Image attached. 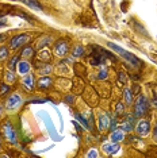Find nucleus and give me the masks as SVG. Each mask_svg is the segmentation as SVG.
<instances>
[{
    "label": "nucleus",
    "instance_id": "4be33fe9",
    "mask_svg": "<svg viewBox=\"0 0 157 158\" xmlns=\"http://www.w3.org/2000/svg\"><path fill=\"white\" fill-rule=\"evenodd\" d=\"M123 110H125L123 104L122 103H118V106H117V115H122L123 114Z\"/></svg>",
    "mask_w": 157,
    "mask_h": 158
},
{
    "label": "nucleus",
    "instance_id": "1a4fd4ad",
    "mask_svg": "<svg viewBox=\"0 0 157 158\" xmlns=\"http://www.w3.org/2000/svg\"><path fill=\"white\" fill-rule=\"evenodd\" d=\"M108 126H110L108 116H107L106 114H99V116H98V127H99V130L100 131L106 130Z\"/></svg>",
    "mask_w": 157,
    "mask_h": 158
},
{
    "label": "nucleus",
    "instance_id": "412c9836",
    "mask_svg": "<svg viewBox=\"0 0 157 158\" xmlns=\"http://www.w3.org/2000/svg\"><path fill=\"white\" fill-rule=\"evenodd\" d=\"M73 56H76V57L83 56V48H81V46H76V48H74V52H73Z\"/></svg>",
    "mask_w": 157,
    "mask_h": 158
},
{
    "label": "nucleus",
    "instance_id": "c756f323",
    "mask_svg": "<svg viewBox=\"0 0 157 158\" xmlns=\"http://www.w3.org/2000/svg\"><path fill=\"white\" fill-rule=\"evenodd\" d=\"M110 126H111V127H110L111 130H115V120H111V122H110Z\"/></svg>",
    "mask_w": 157,
    "mask_h": 158
},
{
    "label": "nucleus",
    "instance_id": "6e6552de",
    "mask_svg": "<svg viewBox=\"0 0 157 158\" xmlns=\"http://www.w3.org/2000/svg\"><path fill=\"white\" fill-rule=\"evenodd\" d=\"M20 98L18 95H12V96H10L8 100H7V103H6V106H7V108L8 110H14V108H18V107L20 106Z\"/></svg>",
    "mask_w": 157,
    "mask_h": 158
},
{
    "label": "nucleus",
    "instance_id": "f3484780",
    "mask_svg": "<svg viewBox=\"0 0 157 158\" xmlns=\"http://www.w3.org/2000/svg\"><path fill=\"white\" fill-rule=\"evenodd\" d=\"M22 2H24L27 6L33 7V8H37V10H42V6L39 4V3L37 2V0H22Z\"/></svg>",
    "mask_w": 157,
    "mask_h": 158
},
{
    "label": "nucleus",
    "instance_id": "39448f33",
    "mask_svg": "<svg viewBox=\"0 0 157 158\" xmlns=\"http://www.w3.org/2000/svg\"><path fill=\"white\" fill-rule=\"evenodd\" d=\"M104 50L100 49L99 52H92V54L90 56V62L91 65H99L104 61Z\"/></svg>",
    "mask_w": 157,
    "mask_h": 158
},
{
    "label": "nucleus",
    "instance_id": "5701e85b",
    "mask_svg": "<svg viewBox=\"0 0 157 158\" xmlns=\"http://www.w3.org/2000/svg\"><path fill=\"white\" fill-rule=\"evenodd\" d=\"M31 54H33V49H31V48H26V49L23 50V53H22L23 57H28V56H31Z\"/></svg>",
    "mask_w": 157,
    "mask_h": 158
},
{
    "label": "nucleus",
    "instance_id": "6ab92c4d",
    "mask_svg": "<svg viewBox=\"0 0 157 158\" xmlns=\"http://www.w3.org/2000/svg\"><path fill=\"white\" fill-rule=\"evenodd\" d=\"M125 99H126L127 104H131V102H133V96H131V92L129 89H125Z\"/></svg>",
    "mask_w": 157,
    "mask_h": 158
},
{
    "label": "nucleus",
    "instance_id": "2eb2a0df",
    "mask_svg": "<svg viewBox=\"0 0 157 158\" xmlns=\"http://www.w3.org/2000/svg\"><path fill=\"white\" fill-rule=\"evenodd\" d=\"M18 70H19V73H22V74H27L28 72H30V65H28L27 61H22V62H19Z\"/></svg>",
    "mask_w": 157,
    "mask_h": 158
},
{
    "label": "nucleus",
    "instance_id": "0eeeda50",
    "mask_svg": "<svg viewBox=\"0 0 157 158\" xmlns=\"http://www.w3.org/2000/svg\"><path fill=\"white\" fill-rule=\"evenodd\" d=\"M151 131V124H149L148 120H141L140 123L137 124V134L141 136L148 135V132Z\"/></svg>",
    "mask_w": 157,
    "mask_h": 158
},
{
    "label": "nucleus",
    "instance_id": "bb28decb",
    "mask_svg": "<svg viewBox=\"0 0 157 158\" xmlns=\"http://www.w3.org/2000/svg\"><path fill=\"white\" fill-rule=\"evenodd\" d=\"M87 157H92V158H96V157H98V153H96L95 150H91V152L87 154Z\"/></svg>",
    "mask_w": 157,
    "mask_h": 158
},
{
    "label": "nucleus",
    "instance_id": "9d476101",
    "mask_svg": "<svg viewBox=\"0 0 157 158\" xmlns=\"http://www.w3.org/2000/svg\"><path fill=\"white\" fill-rule=\"evenodd\" d=\"M103 150H104V153H107V154H114L119 150V145H118L117 142L107 143V145L103 146Z\"/></svg>",
    "mask_w": 157,
    "mask_h": 158
},
{
    "label": "nucleus",
    "instance_id": "423d86ee",
    "mask_svg": "<svg viewBox=\"0 0 157 158\" xmlns=\"http://www.w3.org/2000/svg\"><path fill=\"white\" fill-rule=\"evenodd\" d=\"M27 39H28V35L27 34H19V35H16V37H14L11 41H10V48H11V49L19 48L20 45H23L24 42H27Z\"/></svg>",
    "mask_w": 157,
    "mask_h": 158
},
{
    "label": "nucleus",
    "instance_id": "aec40b11",
    "mask_svg": "<svg viewBox=\"0 0 157 158\" xmlns=\"http://www.w3.org/2000/svg\"><path fill=\"white\" fill-rule=\"evenodd\" d=\"M10 91V87L6 84H0V95H6V93H8Z\"/></svg>",
    "mask_w": 157,
    "mask_h": 158
},
{
    "label": "nucleus",
    "instance_id": "ddd939ff",
    "mask_svg": "<svg viewBox=\"0 0 157 158\" xmlns=\"http://www.w3.org/2000/svg\"><path fill=\"white\" fill-rule=\"evenodd\" d=\"M123 138H125V132H123L122 128H121V130H114L112 131V134H111V141L112 142H119V141H122Z\"/></svg>",
    "mask_w": 157,
    "mask_h": 158
},
{
    "label": "nucleus",
    "instance_id": "20e7f679",
    "mask_svg": "<svg viewBox=\"0 0 157 158\" xmlns=\"http://www.w3.org/2000/svg\"><path fill=\"white\" fill-rule=\"evenodd\" d=\"M3 132H4V136L7 138V141L11 143H16V135L15 131H14V127L10 123H6L4 127H3Z\"/></svg>",
    "mask_w": 157,
    "mask_h": 158
},
{
    "label": "nucleus",
    "instance_id": "393cba45",
    "mask_svg": "<svg viewBox=\"0 0 157 158\" xmlns=\"http://www.w3.org/2000/svg\"><path fill=\"white\" fill-rule=\"evenodd\" d=\"M16 61H18V58H16V57H14V58L11 60V62H10V69H15Z\"/></svg>",
    "mask_w": 157,
    "mask_h": 158
},
{
    "label": "nucleus",
    "instance_id": "f8f14e48",
    "mask_svg": "<svg viewBox=\"0 0 157 158\" xmlns=\"http://www.w3.org/2000/svg\"><path fill=\"white\" fill-rule=\"evenodd\" d=\"M37 58H38L39 61H42V62H49V61H50V58H52V56H50V53H49L48 49H44V50H41V52L38 53Z\"/></svg>",
    "mask_w": 157,
    "mask_h": 158
},
{
    "label": "nucleus",
    "instance_id": "dca6fc26",
    "mask_svg": "<svg viewBox=\"0 0 157 158\" xmlns=\"http://www.w3.org/2000/svg\"><path fill=\"white\" fill-rule=\"evenodd\" d=\"M50 84H52V80L49 77H44V78H41V80L38 81V87L41 89L49 88V87H50Z\"/></svg>",
    "mask_w": 157,
    "mask_h": 158
},
{
    "label": "nucleus",
    "instance_id": "c85d7f7f",
    "mask_svg": "<svg viewBox=\"0 0 157 158\" xmlns=\"http://www.w3.org/2000/svg\"><path fill=\"white\" fill-rule=\"evenodd\" d=\"M7 78H8V80H10V81H12V80H14V81H15V77H14V76H12V73H11V72H8V73H7Z\"/></svg>",
    "mask_w": 157,
    "mask_h": 158
},
{
    "label": "nucleus",
    "instance_id": "a878e982",
    "mask_svg": "<svg viewBox=\"0 0 157 158\" xmlns=\"http://www.w3.org/2000/svg\"><path fill=\"white\" fill-rule=\"evenodd\" d=\"M119 80L122 81V84H126V76H125L123 72H119Z\"/></svg>",
    "mask_w": 157,
    "mask_h": 158
},
{
    "label": "nucleus",
    "instance_id": "cd10ccee",
    "mask_svg": "<svg viewBox=\"0 0 157 158\" xmlns=\"http://www.w3.org/2000/svg\"><path fill=\"white\" fill-rule=\"evenodd\" d=\"M76 118H77V119H78V120H80V122H81V123H83V124H84V127H88V123H87V120H84V119H83V118H81V116H80V115H77V116H76Z\"/></svg>",
    "mask_w": 157,
    "mask_h": 158
},
{
    "label": "nucleus",
    "instance_id": "7c9ffc66",
    "mask_svg": "<svg viewBox=\"0 0 157 158\" xmlns=\"http://www.w3.org/2000/svg\"><path fill=\"white\" fill-rule=\"evenodd\" d=\"M153 136H155V139L157 141V127L155 128V132H153Z\"/></svg>",
    "mask_w": 157,
    "mask_h": 158
},
{
    "label": "nucleus",
    "instance_id": "2f4dec72",
    "mask_svg": "<svg viewBox=\"0 0 157 158\" xmlns=\"http://www.w3.org/2000/svg\"><path fill=\"white\" fill-rule=\"evenodd\" d=\"M4 38H6V35H4V34H0V42H2Z\"/></svg>",
    "mask_w": 157,
    "mask_h": 158
},
{
    "label": "nucleus",
    "instance_id": "a211bd4d",
    "mask_svg": "<svg viewBox=\"0 0 157 158\" xmlns=\"http://www.w3.org/2000/svg\"><path fill=\"white\" fill-rule=\"evenodd\" d=\"M7 56H8V49L7 48H0V61H4L7 58Z\"/></svg>",
    "mask_w": 157,
    "mask_h": 158
},
{
    "label": "nucleus",
    "instance_id": "9b49d317",
    "mask_svg": "<svg viewBox=\"0 0 157 158\" xmlns=\"http://www.w3.org/2000/svg\"><path fill=\"white\" fill-rule=\"evenodd\" d=\"M133 126H134V118H133V115H129L127 119L125 122H122V130L123 131H130L131 128H133Z\"/></svg>",
    "mask_w": 157,
    "mask_h": 158
},
{
    "label": "nucleus",
    "instance_id": "b1692460",
    "mask_svg": "<svg viewBox=\"0 0 157 158\" xmlns=\"http://www.w3.org/2000/svg\"><path fill=\"white\" fill-rule=\"evenodd\" d=\"M106 77H107V70L106 69H102L100 72H99V74H98V78L103 80V78H106Z\"/></svg>",
    "mask_w": 157,
    "mask_h": 158
},
{
    "label": "nucleus",
    "instance_id": "f257e3e1",
    "mask_svg": "<svg viewBox=\"0 0 157 158\" xmlns=\"http://www.w3.org/2000/svg\"><path fill=\"white\" fill-rule=\"evenodd\" d=\"M108 46L111 48L112 50H115V52L118 53V54H121L123 57V58H126L127 61H130L131 64H134V65H141V61L137 58L135 56H133L131 53H129V52H126L125 49H122V48H119L118 45H115V44H108Z\"/></svg>",
    "mask_w": 157,
    "mask_h": 158
},
{
    "label": "nucleus",
    "instance_id": "7ed1b4c3",
    "mask_svg": "<svg viewBox=\"0 0 157 158\" xmlns=\"http://www.w3.org/2000/svg\"><path fill=\"white\" fill-rule=\"evenodd\" d=\"M68 50H69V44L65 39H60L54 45V54L58 57H64L68 53Z\"/></svg>",
    "mask_w": 157,
    "mask_h": 158
},
{
    "label": "nucleus",
    "instance_id": "4468645a",
    "mask_svg": "<svg viewBox=\"0 0 157 158\" xmlns=\"http://www.w3.org/2000/svg\"><path fill=\"white\" fill-rule=\"evenodd\" d=\"M23 84H24V87H26L28 91H31V89L34 88V78H33V74L27 73L26 77H24V80H23Z\"/></svg>",
    "mask_w": 157,
    "mask_h": 158
},
{
    "label": "nucleus",
    "instance_id": "f03ea898",
    "mask_svg": "<svg viewBox=\"0 0 157 158\" xmlns=\"http://www.w3.org/2000/svg\"><path fill=\"white\" fill-rule=\"evenodd\" d=\"M148 100H146V98L144 95H140L138 96V99L135 100V106H134V115L137 118H140L142 116L145 112H146V110H148Z\"/></svg>",
    "mask_w": 157,
    "mask_h": 158
}]
</instances>
